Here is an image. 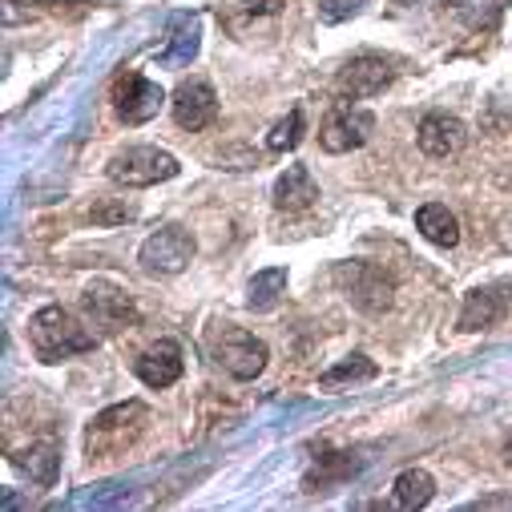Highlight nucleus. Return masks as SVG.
<instances>
[{"instance_id":"f257e3e1","label":"nucleus","mask_w":512,"mask_h":512,"mask_svg":"<svg viewBox=\"0 0 512 512\" xmlns=\"http://www.w3.org/2000/svg\"><path fill=\"white\" fill-rule=\"evenodd\" d=\"M93 331L65 307L49 303L41 307L33 319H29V347L41 363H61V359H73V355H85L93 351Z\"/></svg>"},{"instance_id":"f03ea898","label":"nucleus","mask_w":512,"mask_h":512,"mask_svg":"<svg viewBox=\"0 0 512 512\" xmlns=\"http://www.w3.org/2000/svg\"><path fill=\"white\" fill-rule=\"evenodd\" d=\"M146 420H150V408L142 400H125V404H113L101 416H93V424L85 432L89 460H113L125 448H134V440L146 432Z\"/></svg>"},{"instance_id":"7ed1b4c3","label":"nucleus","mask_w":512,"mask_h":512,"mask_svg":"<svg viewBox=\"0 0 512 512\" xmlns=\"http://www.w3.org/2000/svg\"><path fill=\"white\" fill-rule=\"evenodd\" d=\"M178 170H182L178 158L158 146H125L105 162L109 182H117L125 190H146V186L170 182V178H178Z\"/></svg>"},{"instance_id":"20e7f679","label":"nucleus","mask_w":512,"mask_h":512,"mask_svg":"<svg viewBox=\"0 0 512 512\" xmlns=\"http://www.w3.org/2000/svg\"><path fill=\"white\" fill-rule=\"evenodd\" d=\"M210 355L226 375H234L242 383L259 379L267 371V359H271V351H267V343L259 335H250V331H242L234 323H222V327L210 331Z\"/></svg>"},{"instance_id":"39448f33","label":"nucleus","mask_w":512,"mask_h":512,"mask_svg":"<svg viewBox=\"0 0 512 512\" xmlns=\"http://www.w3.org/2000/svg\"><path fill=\"white\" fill-rule=\"evenodd\" d=\"M375 134V113L363 109V105H351V101H339L323 125H319V146L327 154H351L359 146H367Z\"/></svg>"},{"instance_id":"423d86ee","label":"nucleus","mask_w":512,"mask_h":512,"mask_svg":"<svg viewBox=\"0 0 512 512\" xmlns=\"http://www.w3.org/2000/svg\"><path fill=\"white\" fill-rule=\"evenodd\" d=\"M81 311H85L89 327H97V331H105V335H117V331H125V327L138 323V307H134L130 291H121V287H113V283H105V279H93V283L85 287Z\"/></svg>"},{"instance_id":"0eeeda50","label":"nucleus","mask_w":512,"mask_h":512,"mask_svg":"<svg viewBox=\"0 0 512 512\" xmlns=\"http://www.w3.org/2000/svg\"><path fill=\"white\" fill-rule=\"evenodd\" d=\"M194 234L186 230V226H162V230H154L146 242H142V250H138V263L150 271V275H182L190 263H194Z\"/></svg>"},{"instance_id":"6e6552de","label":"nucleus","mask_w":512,"mask_h":512,"mask_svg":"<svg viewBox=\"0 0 512 512\" xmlns=\"http://www.w3.org/2000/svg\"><path fill=\"white\" fill-rule=\"evenodd\" d=\"M335 283L367 315H383L392 307V279L383 275L379 267H371V263H339L335 267Z\"/></svg>"},{"instance_id":"1a4fd4ad","label":"nucleus","mask_w":512,"mask_h":512,"mask_svg":"<svg viewBox=\"0 0 512 512\" xmlns=\"http://www.w3.org/2000/svg\"><path fill=\"white\" fill-rule=\"evenodd\" d=\"M166 105V93L158 81L142 77V73H125L117 85H113V109L125 125H146L162 113Z\"/></svg>"},{"instance_id":"9d476101","label":"nucleus","mask_w":512,"mask_h":512,"mask_svg":"<svg viewBox=\"0 0 512 512\" xmlns=\"http://www.w3.org/2000/svg\"><path fill=\"white\" fill-rule=\"evenodd\" d=\"M170 109H174L178 130L198 134V130H206V125H214V117H218V93H214L210 81L190 77V81H182V85L174 89Z\"/></svg>"},{"instance_id":"9b49d317","label":"nucleus","mask_w":512,"mask_h":512,"mask_svg":"<svg viewBox=\"0 0 512 512\" xmlns=\"http://www.w3.org/2000/svg\"><path fill=\"white\" fill-rule=\"evenodd\" d=\"M508 311H512V291L504 283L476 287L472 295H464V307L456 315V331H492L508 319Z\"/></svg>"},{"instance_id":"f8f14e48","label":"nucleus","mask_w":512,"mask_h":512,"mask_svg":"<svg viewBox=\"0 0 512 512\" xmlns=\"http://www.w3.org/2000/svg\"><path fill=\"white\" fill-rule=\"evenodd\" d=\"M134 371H138V379L146 383V388H154V392L170 388V383H178L182 371H186L182 343H178V339H158V343H150V347L138 355Z\"/></svg>"},{"instance_id":"ddd939ff","label":"nucleus","mask_w":512,"mask_h":512,"mask_svg":"<svg viewBox=\"0 0 512 512\" xmlns=\"http://www.w3.org/2000/svg\"><path fill=\"white\" fill-rule=\"evenodd\" d=\"M392 81H396V69L383 57H355L339 73V93L351 101H367V97H379Z\"/></svg>"},{"instance_id":"4468645a","label":"nucleus","mask_w":512,"mask_h":512,"mask_svg":"<svg viewBox=\"0 0 512 512\" xmlns=\"http://www.w3.org/2000/svg\"><path fill=\"white\" fill-rule=\"evenodd\" d=\"M416 142H420V150L428 158H452L468 142V125L460 117H452V113H428L420 121V130H416Z\"/></svg>"},{"instance_id":"2eb2a0df","label":"nucleus","mask_w":512,"mask_h":512,"mask_svg":"<svg viewBox=\"0 0 512 512\" xmlns=\"http://www.w3.org/2000/svg\"><path fill=\"white\" fill-rule=\"evenodd\" d=\"M271 198H275V210H283V214H303V210H311V206L319 202V186H315V178H311L307 166H287V170L275 178Z\"/></svg>"},{"instance_id":"dca6fc26","label":"nucleus","mask_w":512,"mask_h":512,"mask_svg":"<svg viewBox=\"0 0 512 512\" xmlns=\"http://www.w3.org/2000/svg\"><path fill=\"white\" fill-rule=\"evenodd\" d=\"M198 49H202V21L198 17H174L170 33H166V49L158 53V65L162 69H182L198 57Z\"/></svg>"},{"instance_id":"f3484780","label":"nucleus","mask_w":512,"mask_h":512,"mask_svg":"<svg viewBox=\"0 0 512 512\" xmlns=\"http://www.w3.org/2000/svg\"><path fill=\"white\" fill-rule=\"evenodd\" d=\"M13 464H17L33 484L49 488V484L57 480V472H61V444H57V440H37V444L13 452Z\"/></svg>"},{"instance_id":"a211bd4d","label":"nucleus","mask_w":512,"mask_h":512,"mask_svg":"<svg viewBox=\"0 0 512 512\" xmlns=\"http://www.w3.org/2000/svg\"><path fill=\"white\" fill-rule=\"evenodd\" d=\"M375 375H379L375 359L363 355V351H351V355H343L331 371L319 375V388H323V392H343V388H359V383H371Z\"/></svg>"},{"instance_id":"6ab92c4d","label":"nucleus","mask_w":512,"mask_h":512,"mask_svg":"<svg viewBox=\"0 0 512 512\" xmlns=\"http://www.w3.org/2000/svg\"><path fill=\"white\" fill-rule=\"evenodd\" d=\"M416 230H420L432 246H444V250H452V246L460 242V222H456V214H452L444 202L420 206V210H416Z\"/></svg>"},{"instance_id":"aec40b11","label":"nucleus","mask_w":512,"mask_h":512,"mask_svg":"<svg viewBox=\"0 0 512 512\" xmlns=\"http://www.w3.org/2000/svg\"><path fill=\"white\" fill-rule=\"evenodd\" d=\"M432 496H436V480H432V472H424V468H408V472H400L396 484H392V504L404 508V512L428 508Z\"/></svg>"},{"instance_id":"412c9836","label":"nucleus","mask_w":512,"mask_h":512,"mask_svg":"<svg viewBox=\"0 0 512 512\" xmlns=\"http://www.w3.org/2000/svg\"><path fill=\"white\" fill-rule=\"evenodd\" d=\"M287 295V267H267L246 283V307L250 311H271Z\"/></svg>"},{"instance_id":"4be33fe9","label":"nucleus","mask_w":512,"mask_h":512,"mask_svg":"<svg viewBox=\"0 0 512 512\" xmlns=\"http://www.w3.org/2000/svg\"><path fill=\"white\" fill-rule=\"evenodd\" d=\"M359 464H363V460H351V452H331V456H323V460L315 464V472L303 480V488H307V492H327V488L351 480V476L359 472Z\"/></svg>"},{"instance_id":"5701e85b","label":"nucleus","mask_w":512,"mask_h":512,"mask_svg":"<svg viewBox=\"0 0 512 512\" xmlns=\"http://www.w3.org/2000/svg\"><path fill=\"white\" fill-rule=\"evenodd\" d=\"M303 130H307V121H303V109H291L275 130L267 134V150L271 154H287V150H295L299 142H303Z\"/></svg>"},{"instance_id":"b1692460","label":"nucleus","mask_w":512,"mask_h":512,"mask_svg":"<svg viewBox=\"0 0 512 512\" xmlns=\"http://www.w3.org/2000/svg\"><path fill=\"white\" fill-rule=\"evenodd\" d=\"M283 5H287V0H242L238 13H230V17H226V25L242 37V33L250 29V21H259L263 13H271V17H275V13H283Z\"/></svg>"},{"instance_id":"393cba45","label":"nucleus","mask_w":512,"mask_h":512,"mask_svg":"<svg viewBox=\"0 0 512 512\" xmlns=\"http://www.w3.org/2000/svg\"><path fill=\"white\" fill-rule=\"evenodd\" d=\"M89 218H93L97 226H121V222L138 218V206H134V202H125V198H101V202H93Z\"/></svg>"},{"instance_id":"a878e982","label":"nucleus","mask_w":512,"mask_h":512,"mask_svg":"<svg viewBox=\"0 0 512 512\" xmlns=\"http://www.w3.org/2000/svg\"><path fill=\"white\" fill-rule=\"evenodd\" d=\"M367 9V0H323L319 5V21L323 25H339L347 17H359Z\"/></svg>"},{"instance_id":"bb28decb","label":"nucleus","mask_w":512,"mask_h":512,"mask_svg":"<svg viewBox=\"0 0 512 512\" xmlns=\"http://www.w3.org/2000/svg\"><path fill=\"white\" fill-rule=\"evenodd\" d=\"M0 508H5V512H13V508H25V504H21V496H17L13 488H5V496H0Z\"/></svg>"}]
</instances>
